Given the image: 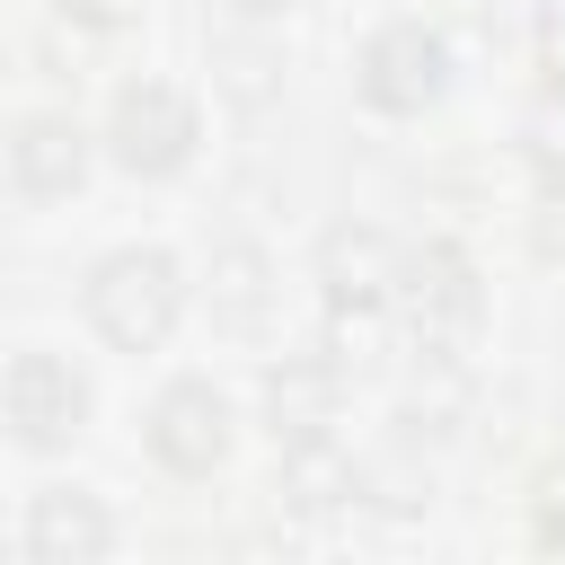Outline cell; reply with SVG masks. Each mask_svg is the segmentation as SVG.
I'll return each instance as SVG.
<instances>
[{
  "mask_svg": "<svg viewBox=\"0 0 565 565\" xmlns=\"http://www.w3.org/2000/svg\"><path fill=\"white\" fill-rule=\"evenodd\" d=\"M177 309H185L177 256H159V247H115V256L88 265V327H97L115 353H150V344L177 327Z\"/></svg>",
  "mask_w": 565,
  "mask_h": 565,
  "instance_id": "6da1fadb",
  "label": "cell"
},
{
  "mask_svg": "<svg viewBox=\"0 0 565 565\" xmlns=\"http://www.w3.org/2000/svg\"><path fill=\"white\" fill-rule=\"evenodd\" d=\"M397 309H406V335H415V353L424 362H450L468 335H477V318H486V282H477V265L459 256V247H415L406 256V274H397Z\"/></svg>",
  "mask_w": 565,
  "mask_h": 565,
  "instance_id": "7a4b0ae2",
  "label": "cell"
},
{
  "mask_svg": "<svg viewBox=\"0 0 565 565\" xmlns=\"http://www.w3.org/2000/svg\"><path fill=\"white\" fill-rule=\"evenodd\" d=\"M194 141H203V124H194V106H185L168 79H124V88H115V106H106V150H115V168H132V177H177V168L194 159Z\"/></svg>",
  "mask_w": 565,
  "mask_h": 565,
  "instance_id": "3957f363",
  "label": "cell"
},
{
  "mask_svg": "<svg viewBox=\"0 0 565 565\" xmlns=\"http://www.w3.org/2000/svg\"><path fill=\"white\" fill-rule=\"evenodd\" d=\"M441 88H450V44H441L424 18H388V26L362 44V97H371L380 115H424Z\"/></svg>",
  "mask_w": 565,
  "mask_h": 565,
  "instance_id": "277c9868",
  "label": "cell"
},
{
  "mask_svg": "<svg viewBox=\"0 0 565 565\" xmlns=\"http://www.w3.org/2000/svg\"><path fill=\"white\" fill-rule=\"evenodd\" d=\"M141 433H150V459H159V468L203 477V468H221V450H230V397H221L212 380H168V388L150 397Z\"/></svg>",
  "mask_w": 565,
  "mask_h": 565,
  "instance_id": "5b68a950",
  "label": "cell"
},
{
  "mask_svg": "<svg viewBox=\"0 0 565 565\" xmlns=\"http://www.w3.org/2000/svg\"><path fill=\"white\" fill-rule=\"evenodd\" d=\"M397 274H406V256H397V238L380 221H335L318 238V291H327V309H388Z\"/></svg>",
  "mask_w": 565,
  "mask_h": 565,
  "instance_id": "8992f818",
  "label": "cell"
},
{
  "mask_svg": "<svg viewBox=\"0 0 565 565\" xmlns=\"http://www.w3.org/2000/svg\"><path fill=\"white\" fill-rule=\"evenodd\" d=\"M88 424V380L62 362V353H18L9 362V433L26 450H53Z\"/></svg>",
  "mask_w": 565,
  "mask_h": 565,
  "instance_id": "52a82bcc",
  "label": "cell"
},
{
  "mask_svg": "<svg viewBox=\"0 0 565 565\" xmlns=\"http://www.w3.org/2000/svg\"><path fill=\"white\" fill-rule=\"evenodd\" d=\"M9 185L35 194V203L79 194V185H88V132H79L71 115H26V124L9 132Z\"/></svg>",
  "mask_w": 565,
  "mask_h": 565,
  "instance_id": "ba28073f",
  "label": "cell"
},
{
  "mask_svg": "<svg viewBox=\"0 0 565 565\" xmlns=\"http://www.w3.org/2000/svg\"><path fill=\"white\" fill-rule=\"evenodd\" d=\"M335 397H344V362L335 353H282L265 371V424L274 441H309L335 424Z\"/></svg>",
  "mask_w": 565,
  "mask_h": 565,
  "instance_id": "9c48e42d",
  "label": "cell"
},
{
  "mask_svg": "<svg viewBox=\"0 0 565 565\" xmlns=\"http://www.w3.org/2000/svg\"><path fill=\"white\" fill-rule=\"evenodd\" d=\"M282 459H274V494H282V512H300V521H327V512H344L353 494H362V468L327 441V433H309V441H274Z\"/></svg>",
  "mask_w": 565,
  "mask_h": 565,
  "instance_id": "30bf717a",
  "label": "cell"
},
{
  "mask_svg": "<svg viewBox=\"0 0 565 565\" xmlns=\"http://www.w3.org/2000/svg\"><path fill=\"white\" fill-rule=\"evenodd\" d=\"M106 547H115V521L97 512V494H79V486L35 494V512H26V556H44V565H97Z\"/></svg>",
  "mask_w": 565,
  "mask_h": 565,
  "instance_id": "8fae6325",
  "label": "cell"
},
{
  "mask_svg": "<svg viewBox=\"0 0 565 565\" xmlns=\"http://www.w3.org/2000/svg\"><path fill=\"white\" fill-rule=\"evenodd\" d=\"M203 300H212V327H230V335H265V327H274V265H265V247H247V238L212 247V282H203Z\"/></svg>",
  "mask_w": 565,
  "mask_h": 565,
  "instance_id": "7c38bea8",
  "label": "cell"
},
{
  "mask_svg": "<svg viewBox=\"0 0 565 565\" xmlns=\"http://www.w3.org/2000/svg\"><path fill=\"white\" fill-rule=\"evenodd\" d=\"M521 159H530V177H539V185H556V177H565V88H547V97L521 115Z\"/></svg>",
  "mask_w": 565,
  "mask_h": 565,
  "instance_id": "4fadbf2b",
  "label": "cell"
},
{
  "mask_svg": "<svg viewBox=\"0 0 565 565\" xmlns=\"http://www.w3.org/2000/svg\"><path fill=\"white\" fill-rule=\"evenodd\" d=\"M327 353L335 362H380V309H327Z\"/></svg>",
  "mask_w": 565,
  "mask_h": 565,
  "instance_id": "5bb4252c",
  "label": "cell"
},
{
  "mask_svg": "<svg viewBox=\"0 0 565 565\" xmlns=\"http://www.w3.org/2000/svg\"><path fill=\"white\" fill-rule=\"evenodd\" d=\"M530 539H539L547 556H565V468H547V477H539V503H530Z\"/></svg>",
  "mask_w": 565,
  "mask_h": 565,
  "instance_id": "9a60e30c",
  "label": "cell"
},
{
  "mask_svg": "<svg viewBox=\"0 0 565 565\" xmlns=\"http://www.w3.org/2000/svg\"><path fill=\"white\" fill-rule=\"evenodd\" d=\"M530 247H539L547 265L565 256V177H556V185H539V212H530Z\"/></svg>",
  "mask_w": 565,
  "mask_h": 565,
  "instance_id": "2e32d148",
  "label": "cell"
},
{
  "mask_svg": "<svg viewBox=\"0 0 565 565\" xmlns=\"http://www.w3.org/2000/svg\"><path fill=\"white\" fill-rule=\"evenodd\" d=\"M539 79H547V88H565V9H547V18H539Z\"/></svg>",
  "mask_w": 565,
  "mask_h": 565,
  "instance_id": "e0dca14e",
  "label": "cell"
},
{
  "mask_svg": "<svg viewBox=\"0 0 565 565\" xmlns=\"http://www.w3.org/2000/svg\"><path fill=\"white\" fill-rule=\"evenodd\" d=\"M230 9H238V18H282L291 0H230Z\"/></svg>",
  "mask_w": 565,
  "mask_h": 565,
  "instance_id": "ac0fdd59",
  "label": "cell"
}]
</instances>
